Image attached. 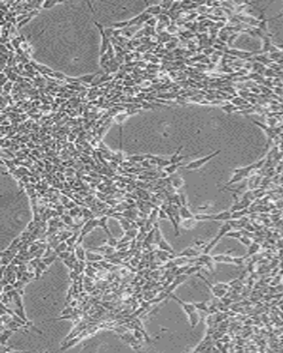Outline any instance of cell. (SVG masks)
Masks as SVG:
<instances>
[{
    "label": "cell",
    "instance_id": "cell-1",
    "mask_svg": "<svg viewBox=\"0 0 283 353\" xmlns=\"http://www.w3.org/2000/svg\"><path fill=\"white\" fill-rule=\"evenodd\" d=\"M231 230H232V225L231 223H230V222L227 221L225 223H223L221 227L219 228V231H218L217 236H216L213 239L211 240V242H210V243L204 247L203 254H209V253H210V252H211V251H212V250L217 245V244L220 241V239H221L222 238H223V237H226V233L229 232Z\"/></svg>",
    "mask_w": 283,
    "mask_h": 353
},
{
    "label": "cell",
    "instance_id": "cell-2",
    "mask_svg": "<svg viewBox=\"0 0 283 353\" xmlns=\"http://www.w3.org/2000/svg\"><path fill=\"white\" fill-rule=\"evenodd\" d=\"M219 153H220V150H217L212 153V154H210V155L203 156L202 158H199V159H197V160L192 161V162H190V163H189L188 164L186 165L185 168L187 169H200L202 166H203L205 163H207L209 161H211L212 158H214L215 156H217Z\"/></svg>",
    "mask_w": 283,
    "mask_h": 353
},
{
    "label": "cell",
    "instance_id": "cell-3",
    "mask_svg": "<svg viewBox=\"0 0 283 353\" xmlns=\"http://www.w3.org/2000/svg\"><path fill=\"white\" fill-rule=\"evenodd\" d=\"M171 297L174 298L175 301L177 302L180 306H181L182 310L185 312V313H186L187 315L189 314V313H193L195 311H197V307H196V306H195L194 303H187V302H184L183 300L180 299L178 297L175 296L174 294H171Z\"/></svg>",
    "mask_w": 283,
    "mask_h": 353
},
{
    "label": "cell",
    "instance_id": "cell-4",
    "mask_svg": "<svg viewBox=\"0 0 283 353\" xmlns=\"http://www.w3.org/2000/svg\"><path fill=\"white\" fill-rule=\"evenodd\" d=\"M232 212L229 210L219 212L217 214H211V221H231Z\"/></svg>",
    "mask_w": 283,
    "mask_h": 353
},
{
    "label": "cell",
    "instance_id": "cell-5",
    "mask_svg": "<svg viewBox=\"0 0 283 353\" xmlns=\"http://www.w3.org/2000/svg\"><path fill=\"white\" fill-rule=\"evenodd\" d=\"M188 320H189V324H190L191 329H195L198 325V323L200 322V320H201V316L199 314L197 310L188 314Z\"/></svg>",
    "mask_w": 283,
    "mask_h": 353
},
{
    "label": "cell",
    "instance_id": "cell-6",
    "mask_svg": "<svg viewBox=\"0 0 283 353\" xmlns=\"http://www.w3.org/2000/svg\"><path fill=\"white\" fill-rule=\"evenodd\" d=\"M197 220H196L195 217H192V218H188V219H181L180 225L185 230H192L195 228V226L197 225Z\"/></svg>",
    "mask_w": 283,
    "mask_h": 353
},
{
    "label": "cell",
    "instance_id": "cell-7",
    "mask_svg": "<svg viewBox=\"0 0 283 353\" xmlns=\"http://www.w3.org/2000/svg\"><path fill=\"white\" fill-rule=\"evenodd\" d=\"M158 245L159 246V248H160L162 251H164V252H167V253H171V254H174V253H175L174 249L171 247V245L166 242V240H165L164 238H162L158 242Z\"/></svg>",
    "mask_w": 283,
    "mask_h": 353
},
{
    "label": "cell",
    "instance_id": "cell-8",
    "mask_svg": "<svg viewBox=\"0 0 283 353\" xmlns=\"http://www.w3.org/2000/svg\"><path fill=\"white\" fill-rule=\"evenodd\" d=\"M180 217L181 219H188V218H192L194 217V215L189 211V209L186 206H181L179 210Z\"/></svg>",
    "mask_w": 283,
    "mask_h": 353
},
{
    "label": "cell",
    "instance_id": "cell-9",
    "mask_svg": "<svg viewBox=\"0 0 283 353\" xmlns=\"http://www.w3.org/2000/svg\"><path fill=\"white\" fill-rule=\"evenodd\" d=\"M197 254L198 252L197 250H195L192 247H189V248H187L186 250H184L183 252H181L180 254V256H187V257H189V256H195V255H197Z\"/></svg>",
    "mask_w": 283,
    "mask_h": 353
},
{
    "label": "cell",
    "instance_id": "cell-10",
    "mask_svg": "<svg viewBox=\"0 0 283 353\" xmlns=\"http://www.w3.org/2000/svg\"><path fill=\"white\" fill-rule=\"evenodd\" d=\"M172 185H173V186H174L175 189L180 188V187L184 185L183 179L180 178V177L173 179V180H172Z\"/></svg>",
    "mask_w": 283,
    "mask_h": 353
},
{
    "label": "cell",
    "instance_id": "cell-11",
    "mask_svg": "<svg viewBox=\"0 0 283 353\" xmlns=\"http://www.w3.org/2000/svg\"><path fill=\"white\" fill-rule=\"evenodd\" d=\"M230 53H232V54H234V55H236L237 56H240V57H249V56L253 55L252 52L240 51H236V50H233Z\"/></svg>",
    "mask_w": 283,
    "mask_h": 353
},
{
    "label": "cell",
    "instance_id": "cell-12",
    "mask_svg": "<svg viewBox=\"0 0 283 353\" xmlns=\"http://www.w3.org/2000/svg\"><path fill=\"white\" fill-rule=\"evenodd\" d=\"M195 306L197 307V310L199 311H203V312H208L209 308H208L207 304L206 302H198V303H194Z\"/></svg>",
    "mask_w": 283,
    "mask_h": 353
},
{
    "label": "cell",
    "instance_id": "cell-13",
    "mask_svg": "<svg viewBox=\"0 0 283 353\" xmlns=\"http://www.w3.org/2000/svg\"><path fill=\"white\" fill-rule=\"evenodd\" d=\"M242 236V234H241V232L239 231H232V230L229 232H227L226 233V237H229V238H236V239H239Z\"/></svg>",
    "mask_w": 283,
    "mask_h": 353
},
{
    "label": "cell",
    "instance_id": "cell-14",
    "mask_svg": "<svg viewBox=\"0 0 283 353\" xmlns=\"http://www.w3.org/2000/svg\"><path fill=\"white\" fill-rule=\"evenodd\" d=\"M75 254H76V256H77V258L81 259V260H84L85 258H86V256H85V251L81 248V246H77Z\"/></svg>",
    "mask_w": 283,
    "mask_h": 353
},
{
    "label": "cell",
    "instance_id": "cell-15",
    "mask_svg": "<svg viewBox=\"0 0 283 353\" xmlns=\"http://www.w3.org/2000/svg\"><path fill=\"white\" fill-rule=\"evenodd\" d=\"M238 240L240 241V242L241 243V244H242V245H244L245 246H247V247H249V246H250V245L252 244V242H251V239H250V238H248L247 236L242 235Z\"/></svg>",
    "mask_w": 283,
    "mask_h": 353
},
{
    "label": "cell",
    "instance_id": "cell-16",
    "mask_svg": "<svg viewBox=\"0 0 283 353\" xmlns=\"http://www.w3.org/2000/svg\"><path fill=\"white\" fill-rule=\"evenodd\" d=\"M87 257H88V259H90V260H94V261H96V260H100V259L103 258L100 254H91V253H88V254H87Z\"/></svg>",
    "mask_w": 283,
    "mask_h": 353
},
{
    "label": "cell",
    "instance_id": "cell-17",
    "mask_svg": "<svg viewBox=\"0 0 283 353\" xmlns=\"http://www.w3.org/2000/svg\"><path fill=\"white\" fill-rule=\"evenodd\" d=\"M97 73L83 76V77H80L79 80H81V81H84V82H90V81H92V80H94V78L97 76Z\"/></svg>",
    "mask_w": 283,
    "mask_h": 353
},
{
    "label": "cell",
    "instance_id": "cell-18",
    "mask_svg": "<svg viewBox=\"0 0 283 353\" xmlns=\"http://www.w3.org/2000/svg\"><path fill=\"white\" fill-rule=\"evenodd\" d=\"M66 246H67L66 243H61L60 245H58V247L57 248V252H58V254H59V253H62V252H65V251L66 250Z\"/></svg>",
    "mask_w": 283,
    "mask_h": 353
},
{
    "label": "cell",
    "instance_id": "cell-19",
    "mask_svg": "<svg viewBox=\"0 0 283 353\" xmlns=\"http://www.w3.org/2000/svg\"><path fill=\"white\" fill-rule=\"evenodd\" d=\"M117 244H118V242H117V240L115 239L114 238H113V237L109 238V240H108L109 246H111V247H114L115 245H117Z\"/></svg>",
    "mask_w": 283,
    "mask_h": 353
},
{
    "label": "cell",
    "instance_id": "cell-20",
    "mask_svg": "<svg viewBox=\"0 0 283 353\" xmlns=\"http://www.w3.org/2000/svg\"><path fill=\"white\" fill-rule=\"evenodd\" d=\"M127 24H128V22L127 21H125V22H121V23H115L113 24V26L114 27V28H124V27H126Z\"/></svg>",
    "mask_w": 283,
    "mask_h": 353
},
{
    "label": "cell",
    "instance_id": "cell-21",
    "mask_svg": "<svg viewBox=\"0 0 283 353\" xmlns=\"http://www.w3.org/2000/svg\"><path fill=\"white\" fill-rule=\"evenodd\" d=\"M55 5V3L54 2H50V1H47V2H45L44 4H43V6L45 7V8H49V7H51L52 5Z\"/></svg>",
    "mask_w": 283,
    "mask_h": 353
}]
</instances>
